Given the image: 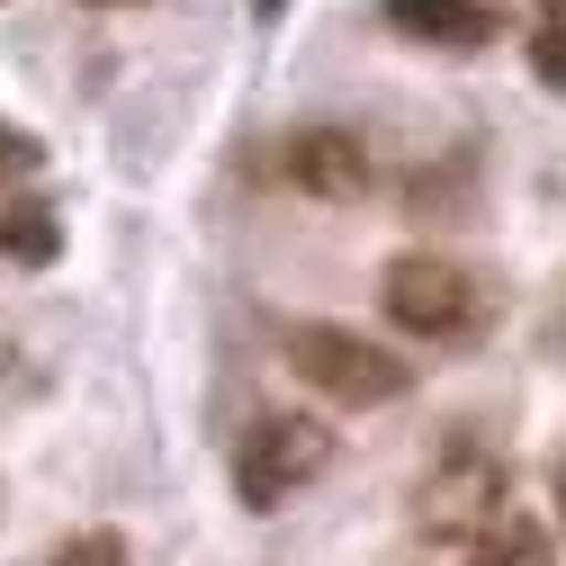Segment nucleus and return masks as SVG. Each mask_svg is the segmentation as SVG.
<instances>
[{
  "label": "nucleus",
  "mask_w": 566,
  "mask_h": 566,
  "mask_svg": "<svg viewBox=\"0 0 566 566\" xmlns=\"http://www.w3.org/2000/svg\"><path fill=\"white\" fill-rule=\"evenodd\" d=\"M333 468V432L315 413H261L252 432L234 441V494L252 513H270V504H289L297 485H315Z\"/></svg>",
  "instance_id": "3"
},
{
  "label": "nucleus",
  "mask_w": 566,
  "mask_h": 566,
  "mask_svg": "<svg viewBox=\"0 0 566 566\" xmlns=\"http://www.w3.org/2000/svg\"><path fill=\"white\" fill-rule=\"evenodd\" d=\"M378 306H387V324H396V333L441 342V350L485 342V324H494V289H485L468 261H450V252H405V261H387Z\"/></svg>",
  "instance_id": "1"
},
{
  "label": "nucleus",
  "mask_w": 566,
  "mask_h": 566,
  "mask_svg": "<svg viewBox=\"0 0 566 566\" xmlns=\"http://www.w3.org/2000/svg\"><path fill=\"white\" fill-rule=\"evenodd\" d=\"M63 252V226H54V207L45 198H0V261H19V270H45Z\"/></svg>",
  "instance_id": "7"
},
{
  "label": "nucleus",
  "mask_w": 566,
  "mask_h": 566,
  "mask_svg": "<svg viewBox=\"0 0 566 566\" xmlns=\"http://www.w3.org/2000/svg\"><path fill=\"white\" fill-rule=\"evenodd\" d=\"M252 10H261V19H279V10H289V0H252Z\"/></svg>",
  "instance_id": "12"
},
{
  "label": "nucleus",
  "mask_w": 566,
  "mask_h": 566,
  "mask_svg": "<svg viewBox=\"0 0 566 566\" xmlns=\"http://www.w3.org/2000/svg\"><path fill=\"white\" fill-rule=\"evenodd\" d=\"M468 557H476V566H557V548H548V531H539L531 513H504V522H485Z\"/></svg>",
  "instance_id": "8"
},
{
  "label": "nucleus",
  "mask_w": 566,
  "mask_h": 566,
  "mask_svg": "<svg viewBox=\"0 0 566 566\" xmlns=\"http://www.w3.org/2000/svg\"><path fill=\"white\" fill-rule=\"evenodd\" d=\"M28 163H36V145H28L19 126H0V171H28Z\"/></svg>",
  "instance_id": "11"
},
{
  "label": "nucleus",
  "mask_w": 566,
  "mask_h": 566,
  "mask_svg": "<svg viewBox=\"0 0 566 566\" xmlns=\"http://www.w3.org/2000/svg\"><path fill=\"white\" fill-rule=\"evenodd\" d=\"M99 10H117V0H99Z\"/></svg>",
  "instance_id": "14"
},
{
  "label": "nucleus",
  "mask_w": 566,
  "mask_h": 566,
  "mask_svg": "<svg viewBox=\"0 0 566 566\" xmlns=\"http://www.w3.org/2000/svg\"><path fill=\"white\" fill-rule=\"evenodd\" d=\"M289 369L333 405H396L413 387V360H396L387 342L350 324H289Z\"/></svg>",
  "instance_id": "2"
},
{
  "label": "nucleus",
  "mask_w": 566,
  "mask_h": 566,
  "mask_svg": "<svg viewBox=\"0 0 566 566\" xmlns=\"http://www.w3.org/2000/svg\"><path fill=\"white\" fill-rule=\"evenodd\" d=\"M289 180L306 189V198H360L369 189V145L350 126H306V135H289Z\"/></svg>",
  "instance_id": "5"
},
{
  "label": "nucleus",
  "mask_w": 566,
  "mask_h": 566,
  "mask_svg": "<svg viewBox=\"0 0 566 566\" xmlns=\"http://www.w3.org/2000/svg\"><path fill=\"white\" fill-rule=\"evenodd\" d=\"M54 566H135V548L117 531H73V539L54 548Z\"/></svg>",
  "instance_id": "10"
},
{
  "label": "nucleus",
  "mask_w": 566,
  "mask_h": 566,
  "mask_svg": "<svg viewBox=\"0 0 566 566\" xmlns=\"http://www.w3.org/2000/svg\"><path fill=\"white\" fill-rule=\"evenodd\" d=\"M504 513H513V468L494 450H476V441H459L432 476H422V504H413L422 539H468V548H476L485 522H504Z\"/></svg>",
  "instance_id": "4"
},
{
  "label": "nucleus",
  "mask_w": 566,
  "mask_h": 566,
  "mask_svg": "<svg viewBox=\"0 0 566 566\" xmlns=\"http://www.w3.org/2000/svg\"><path fill=\"white\" fill-rule=\"evenodd\" d=\"M557 522H566V468H557Z\"/></svg>",
  "instance_id": "13"
},
{
  "label": "nucleus",
  "mask_w": 566,
  "mask_h": 566,
  "mask_svg": "<svg viewBox=\"0 0 566 566\" xmlns=\"http://www.w3.org/2000/svg\"><path fill=\"white\" fill-rule=\"evenodd\" d=\"M531 73L566 99V0H539L531 10Z\"/></svg>",
  "instance_id": "9"
},
{
  "label": "nucleus",
  "mask_w": 566,
  "mask_h": 566,
  "mask_svg": "<svg viewBox=\"0 0 566 566\" xmlns=\"http://www.w3.org/2000/svg\"><path fill=\"white\" fill-rule=\"evenodd\" d=\"M378 10L405 36L450 45V54H476V45H494V28H504V0H378Z\"/></svg>",
  "instance_id": "6"
}]
</instances>
